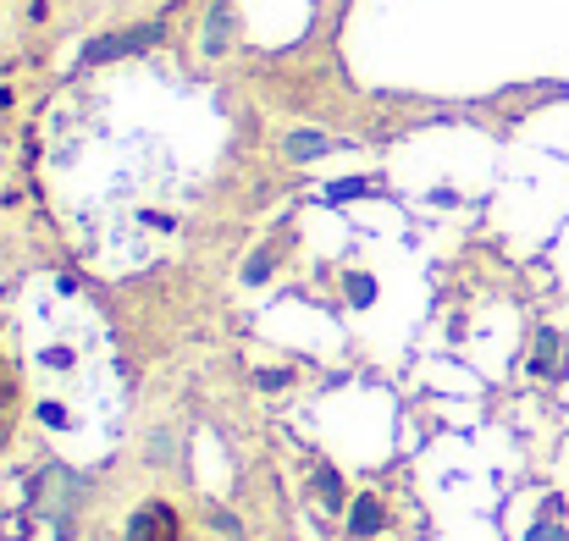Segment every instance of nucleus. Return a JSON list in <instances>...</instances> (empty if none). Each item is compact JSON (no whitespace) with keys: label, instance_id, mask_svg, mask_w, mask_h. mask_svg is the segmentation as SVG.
I'll list each match as a JSON object with an SVG mask.
<instances>
[{"label":"nucleus","instance_id":"1","mask_svg":"<svg viewBox=\"0 0 569 541\" xmlns=\"http://www.w3.org/2000/svg\"><path fill=\"white\" fill-rule=\"evenodd\" d=\"M161 39V28H122V33H111V39H94L89 50H83V61H117V56H128V50H150Z\"/></svg>","mask_w":569,"mask_h":541},{"label":"nucleus","instance_id":"2","mask_svg":"<svg viewBox=\"0 0 569 541\" xmlns=\"http://www.w3.org/2000/svg\"><path fill=\"white\" fill-rule=\"evenodd\" d=\"M128 541H178V514L167 503H144L128 525Z\"/></svg>","mask_w":569,"mask_h":541},{"label":"nucleus","instance_id":"3","mask_svg":"<svg viewBox=\"0 0 569 541\" xmlns=\"http://www.w3.org/2000/svg\"><path fill=\"white\" fill-rule=\"evenodd\" d=\"M565 364H569L565 338H559L553 327H542V332H537V349H531V375H542V381H559V375H565Z\"/></svg>","mask_w":569,"mask_h":541},{"label":"nucleus","instance_id":"4","mask_svg":"<svg viewBox=\"0 0 569 541\" xmlns=\"http://www.w3.org/2000/svg\"><path fill=\"white\" fill-rule=\"evenodd\" d=\"M377 531H387V509H381V498H349V537L355 541H366V537H377Z\"/></svg>","mask_w":569,"mask_h":541},{"label":"nucleus","instance_id":"5","mask_svg":"<svg viewBox=\"0 0 569 541\" xmlns=\"http://www.w3.org/2000/svg\"><path fill=\"white\" fill-rule=\"evenodd\" d=\"M227 39H232V0H216L210 17H204V39H199V50L216 61V56H227Z\"/></svg>","mask_w":569,"mask_h":541},{"label":"nucleus","instance_id":"6","mask_svg":"<svg viewBox=\"0 0 569 541\" xmlns=\"http://www.w3.org/2000/svg\"><path fill=\"white\" fill-rule=\"evenodd\" d=\"M282 150H288V161H299V167H305V161L332 156V150H338V139H327V133H310V128H305V133H288V144H282Z\"/></svg>","mask_w":569,"mask_h":541},{"label":"nucleus","instance_id":"7","mask_svg":"<svg viewBox=\"0 0 569 541\" xmlns=\"http://www.w3.org/2000/svg\"><path fill=\"white\" fill-rule=\"evenodd\" d=\"M316 492L327 498L321 509H332V514H343V509H349V498H343V475H338L332 464H316Z\"/></svg>","mask_w":569,"mask_h":541},{"label":"nucleus","instance_id":"8","mask_svg":"<svg viewBox=\"0 0 569 541\" xmlns=\"http://www.w3.org/2000/svg\"><path fill=\"white\" fill-rule=\"evenodd\" d=\"M526 541H569L565 537V520H548V514H537V525L526 531Z\"/></svg>","mask_w":569,"mask_h":541},{"label":"nucleus","instance_id":"9","mask_svg":"<svg viewBox=\"0 0 569 541\" xmlns=\"http://www.w3.org/2000/svg\"><path fill=\"white\" fill-rule=\"evenodd\" d=\"M266 277H271V249H260V254L243 266V282H249V288H260Z\"/></svg>","mask_w":569,"mask_h":541},{"label":"nucleus","instance_id":"10","mask_svg":"<svg viewBox=\"0 0 569 541\" xmlns=\"http://www.w3.org/2000/svg\"><path fill=\"white\" fill-rule=\"evenodd\" d=\"M371 299H377V282L355 271V277H349V304H371Z\"/></svg>","mask_w":569,"mask_h":541},{"label":"nucleus","instance_id":"11","mask_svg":"<svg viewBox=\"0 0 569 541\" xmlns=\"http://www.w3.org/2000/svg\"><path fill=\"white\" fill-rule=\"evenodd\" d=\"M210 525H216V531H221V537H243V520H238V514H227V509H210Z\"/></svg>","mask_w":569,"mask_h":541},{"label":"nucleus","instance_id":"12","mask_svg":"<svg viewBox=\"0 0 569 541\" xmlns=\"http://www.w3.org/2000/svg\"><path fill=\"white\" fill-rule=\"evenodd\" d=\"M254 381H260L266 392H277V387H288V381H293V370H260Z\"/></svg>","mask_w":569,"mask_h":541},{"label":"nucleus","instance_id":"13","mask_svg":"<svg viewBox=\"0 0 569 541\" xmlns=\"http://www.w3.org/2000/svg\"><path fill=\"white\" fill-rule=\"evenodd\" d=\"M6 106H11V89H0V117H6Z\"/></svg>","mask_w":569,"mask_h":541}]
</instances>
